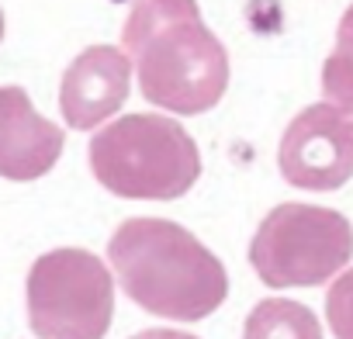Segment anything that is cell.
<instances>
[{"label": "cell", "instance_id": "1", "mask_svg": "<svg viewBox=\"0 0 353 339\" xmlns=\"http://www.w3.org/2000/svg\"><path fill=\"white\" fill-rule=\"evenodd\" d=\"M139 90L173 114H201L225 97L229 52L201 21L198 0H135L121 28Z\"/></svg>", "mask_w": 353, "mask_h": 339}, {"label": "cell", "instance_id": "2", "mask_svg": "<svg viewBox=\"0 0 353 339\" xmlns=\"http://www.w3.org/2000/svg\"><path fill=\"white\" fill-rule=\"evenodd\" d=\"M108 263L121 291L159 318H208L229 294V274L219 256L166 218L121 222L108 243Z\"/></svg>", "mask_w": 353, "mask_h": 339}, {"label": "cell", "instance_id": "3", "mask_svg": "<svg viewBox=\"0 0 353 339\" xmlns=\"http://www.w3.org/2000/svg\"><path fill=\"white\" fill-rule=\"evenodd\" d=\"M90 170L118 198L173 201L201 177V156L184 125L163 114H125L90 138Z\"/></svg>", "mask_w": 353, "mask_h": 339}, {"label": "cell", "instance_id": "4", "mask_svg": "<svg viewBox=\"0 0 353 339\" xmlns=\"http://www.w3.org/2000/svg\"><path fill=\"white\" fill-rule=\"evenodd\" d=\"M353 256V225L319 205H277L250 243V263L267 287H315Z\"/></svg>", "mask_w": 353, "mask_h": 339}, {"label": "cell", "instance_id": "5", "mask_svg": "<svg viewBox=\"0 0 353 339\" xmlns=\"http://www.w3.org/2000/svg\"><path fill=\"white\" fill-rule=\"evenodd\" d=\"M28 325L39 339H104L114 280L87 249H52L28 270Z\"/></svg>", "mask_w": 353, "mask_h": 339}, {"label": "cell", "instance_id": "6", "mask_svg": "<svg viewBox=\"0 0 353 339\" xmlns=\"http://www.w3.org/2000/svg\"><path fill=\"white\" fill-rule=\"evenodd\" d=\"M281 177L301 191H339L353 177V114L322 101L294 114L281 138Z\"/></svg>", "mask_w": 353, "mask_h": 339}, {"label": "cell", "instance_id": "7", "mask_svg": "<svg viewBox=\"0 0 353 339\" xmlns=\"http://www.w3.org/2000/svg\"><path fill=\"white\" fill-rule=\"evenodd\" d=\"M128 87H132V56L114 45H90L63 73L59 111L70 128L90 132L104 125L128 101Z\"/></svg>", "mask_w": 353, "mask_h": 339}, {"label": "cell", "instance_id": "8", "mask_svg": "<svg viewBox=\"0 0 353 339\" xmlns=\"http://www.w3.org/2000/svg\"><path fill=\"white\" fill-rule=\"evenodd\" d=\"M63 128L42 118L21 87H0V177L39 181L63 156Z\"/></svg>", "mask_w": 353, "mask_h": 339}, {"label": "cell", "instance_id": "9", "mask_svg": "<svg viewBox=\"0 0 353 339\" xmlns=\"http://www.w3.org/2000/svg\"><path fill=\"white\" fill-rule=\"evenodd\" d=\"M243 339H322V325L312 308L291 298H267L250 311Z\"/></svg>", "mask_w": 353, "mask_h": 339}, {"label": "cell", "instance_id": "10", "mask_svg": "<svg viewBox=\"0 0 353 339\" xmlns=\"http://www.w3.org/2000/svg\"><path fill=\"white\" fill-rule=\"evenodd\" d=\"M322 94L329 104L353 114V8H346L336 28V49L322 66Z\"/></svg>", "mask_w": 353, "mask_h": 339}, {"label": "cell", "instance_id": "11", "mask_svg": "<svg viewBox=\"0 0 353 339\" xmlns=\"http://www.w3.org/2000/svg\"><path fill=\"white\" fill-rule=\"evenodd\" d=\"M325 315L336 339H353V267L339 274L325 291Z\"/></svg>", "mask_w": 353, "mask_h": 339}, {"label": "cell", "instance_id": "12", "mask_svg": "<svg viewBox=\"0 0 353 339\" xmlns=\"http://www.w3.org/2000/svg\"><path fill=\"white\" fill-rule=\"evenodd\" d=\"M132 339H198V336L181 332V329H145V332H135Z\"/></svg>", "mask_w": 353, "mask_h": 339}, {"label": "cell", "instance_id": "13", "mask_svg": "<svg viewBox=\"0 0 353 339\" xmlns=\"http://www.w3.org/2000/svg\"><path fill=\"white\" fill-rule=\"evenodd\" d=\"M0 39H4V11H0Z\"/></svg>", "mask_w": 353, "mask_h": 339}]
</instances>
